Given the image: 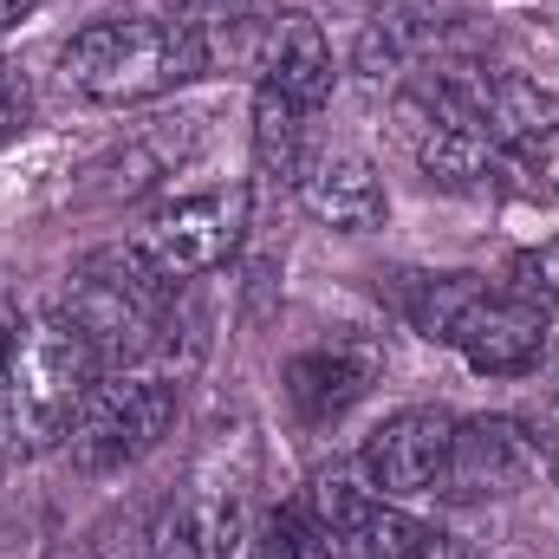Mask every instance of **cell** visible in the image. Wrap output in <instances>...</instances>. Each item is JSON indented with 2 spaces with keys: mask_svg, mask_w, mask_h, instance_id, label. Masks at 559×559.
Masks as SVG:
<instances>
[{
  "mask_svg": "<svg viewBox=\"0 0 559 559\" xmlns=\"http://www.w3.org/2000/svg\"><path fill=\"white\" fill-rule=\"evenodd\" d=\"M228 559H332V554H325V540H319L306 508H280L267 521L254 514V527L241 534V547Z\"/></svg>",
  "mask_w": 559,
  "mask_h": 559,
  "instance_id": "obj_19",
  "label": "cell"
},
{
  "mask_svg": "<svg viewBox=\"0 0 559 559\" xmlns=\"http://www.w3.org/2000/svg\"><path fill=\"white\" fill-rule=\"evenodd\" d=\"M163 7H169V20L202 33L209 66L222 52H235V39H267V26H274V20H261V0H163Z\"/></svg>",
  "mask_w": 559,
  "mask_h": 559,
  "instance_id": "obj_18",
  "label": "cell"
},
{
  "mask_svg": "<svg viewBox=\"0 0 559 559\" xmlns=\"http://www.w3.org/2000/svg\"><path fill=\"white\" fill-rule=\"evenodd\" d=\"M417 559H481L475 547H462V540H442V534H429V547Z\"/></svg>",
  "mask_w": 559,
  "mask_h": 559,
  "instance_id": "obj_22",
  "label": "cell"
},
{
  "mask_svg": "<svg viewBox=\"0 0 559 559\" xmlns=\"http://www.w3.org/2000/svg\"><path fill=\"white\" fill-rule=\"evenodd\" d=\"M540 468V436L514 417H468L449 436V462H442V488L449 501H508L534 481Z\"/></svg>",
  "mask_w": 559,
  "mask_h": 559,
  "instance_id": "obj_9",
  "label": "cell"
},
{
  "mask_svg": "<svg viewBox=\"0 0 559 559\" xmlns=\"http://www.w3.org/2000/svg\"><path fill=\"white\" fill-rule=\"evenodd\" d=\"M182 404H176V384L169 378H150V371H105L85 397V411L72 423L66 449L85 475H124L138 468L150 449H163V436L176 429Z\"/></svg>",
  "mask_w": 559,
  "mask_h": 559,
  "instance_id": "obj_5",
  "label": "cell"
},
{
  "mask_svg": "<svg viewBox=\"0 0 559 559\" xmlns=\"http://www.w3.org/2000/svg\"><path fill=\"white\" fill-rule=\"evenodd\" d=\"M299 202L319 228H338V235H371L384 215H391V195H384V176L371 156L358 150H325L319 163H306L299 176Z\"/></svg>",
  "mask_w": 559,
  "mask_h": 559,
  "instance_id": "obj_13",
  "label": "cell"
},
{
  "mask_svg": "<svg viewBox=\"0 0 559 559\" xmlns=\"http://www.w3.org/2000/svg\"><path fill=\"white\" fill-rule=\"evenodd\" d=\"M481 286H488L481 274H391V306H397V319H404L411 332L449 345L455 319L475 306Z\"/></svg>",
  "mask_w": 559,
  "mask_h": 559,
  "instance_id": "obj_15",
  "label": "cell"
},
{
  "mask_svg": "<svg viewBox=\"0 0 559 559\" xmlns=\"http://www.w3.org/2000/svg\"><path fill=\"white\" fill-rule=\"evenodd\" d=\"M540 462L554 468V481H559V411L547 417V429H540Z\"/></svg>",
  "mask_w": 559,
  "mask_h": 559,
  "instance_id": "obj_23",
  "label": "cell"
},
{
  "mask_svg": "<svg viewBox=\"0 0 559 559\" xmlns=\"http://www.w3.org/2000/svg\"><path fill=\"white\" fill-rule=\"evenodd\" d=\"M26 124H33V85H26L20 66L0 59V143H13Z\"/></svg>",
  "mask_w": 559,
  "mask_h": 559,
  "instance_id": "obj_21",
  "label": "cell"
},
{
  "mask_svg": "<svg viewBox=\"0 0 559 559\" xmlns=\"http://www.w3.org/2000/svg\"><path fill=\"white\" fill-rule=\"evenodd\" d=\"M209 72V46L195 26L156 20H92L59 46V79L92 105H143Z\"/></svg>",
  "mask_w": 559,
  "mask_h": 559,
  "instance_id": "obj_2",
  "label": "cell"
},
{
  "mask_svg": "<svg viewBox=\"0 0 559 559\" xmlns=\"http://www.w3.org/2000/svg\"><path fill=\"white\" fill-rule=\"evenodd\" d=\"M0 345H7V332H0Z\"/></svg>",
  "mask_w": 559,
  "mask_h": 559,
  "instance_id": "obj_25",
  "label": "cell"
},
{
  "mask_svg": "<svg viewBox=\"0 0 559 559\" xmlns=\"http://www.w3.org/2000/svg\"><path fill=\"white\" fill-rule=\"evenodd\" d=\"M397 138L417 156V169L436 182V189H481L488 169H495V150L475 138L462 118H449L417 79L397 92Z\"/></svg>",
  "mask_w": 559,
  "mask_h": 559,
  "instance_id": "obj_12",
  "label": "cell"
},
{
  "mask_svg": "<svg viewBox=\"0 0 559 559\" xmlns=\"http://www.w3.org/2000/svg\"><path fill=\"white\" fill-rule=\"evenodd\" d=\"M378 371H384V352L371 345V338H352V332H338V338H319V345H306V352H293L286 358V404H293V417L299 423H338L371 384H378Z\"/></svg>",
  "mask_w": 559,
  "mask_h": 559,
  "instance_id": "obj_11",
  "label": "cell"
},
{
  "mask_svg": "<svg viewBox=\"0 0 559 559\" xmlns=\"http://www.w3.org/2000/svg\"><path fill=\"white\" fill-rule=\"evenodd\" d=\"M417 85L462 118L495 156L514 163H547V150H559V92L521 79V72H495V66H436L417 72Z\"/></svg>",
  "mask_w": 559,
  "mask_h": 559,
  "instance_id": "obj_4",
  "label": "cell"
},
{
  "mask_svg": "<svg viewBox=\"0 0 559 559\" xmlns=\"http://www.w3.org/2000/svg\"><path fill=\"white\" fill-rule=\"evenodd\" d=\"M254 163H261V176H274V182H299L306 176V111H293L280 92H254Z\"/></svg>",
  "mask_w": 559,
  "mask_h": 559,
  "instance_id": "obj_17",
  "label": "cell"
},
{
  "mask_svg": "<svg viewBox=\"0 0 559 559\" xmlns=\"http://www.w3.org/2000/svg\"><path fill=\"white\" fill-rule=\"evenodd\" d=\"M306 514L332 559H417L429 547V527L417 514H404L391 495H371L345 475H319Z\"/></svg>",
  "mask_w": 559,
  "mask_h": 559,
  "instance_id": "obj_7",
  "label": "cell"
},
{
  "mask_svg": "<svg viewBox=\"0 0 559 559\" xmlns=\"http://www.w3.org/2000/svg\"><path fill=\"white\" fill-rule=\"evenodd\" d=\"M423 39H429V20H423L417 0H384V7L365 20V33H358V72H365V79L404 72L423 52Z\"/></svg>",
  "mask_w": 559,
  "mask_h": 559,
  "instance_id": "obj_16",
  "label": "cell"
},
{
  "mask_svg": "<svg viewBox=\"0 0 559 559\" xmlns=\"http://www.w3.org/2000/svg\"><path fill=\"white\" fill-rule=\"evenodd\" d=\"M449 436H455V417L449 411H397L384 417L365 449H358V468L371 488H384L391 501H411V495H436L442 488V462H449Z\"/></svg>",
  "mask_w": 559,
  "mask_h": 559,
  "instance_id": "obj_10",
  "label": "cell"
},
{
  "mask_svg": "<svg viewBox=\"0 0 559 559\" xmlns=\"http://www.w3.org/2000/svg\"><path fill=\"white\" fill-rule=\"evenodd\" d=\"M26 13H33V0H0V33H7V26H20Z\"/></svg>",
  "mask_w": 559,
  "mask_h": 559,
  "instance_id": "obj_24",
  "label": "cell"
},
{
  "mask_svg": "<svg viewBox=\"0 0 559 559\" xmlns=\"http://www.w3.org/2000/svg\"><path fill=\"white\" fill-rule=\"evenodd\" d=\"M508 286L527 293V299H540L547 312H559V235L540 241V248H527V254L514 261V280H508Z\"/></svg>",
  "mask_w": 559,
  "mask_h": 559,
  "instance_id": "obj_20",
  "label": "cell"
},
{
  "mask_svg": "<svg viewBox=\"0 0 559 559\" xmlns=\"http://www.w3.org/2000/svg\"><path fill=\"white\" fill-rule=\"evenodd\" d=\"M169 306H176V286H163L138 261V248L124 241V248H98V254H85L72 267L59 312L85 332V345L105 358V371H124L143 352L163 345Z\"/></svg>",
  "mask_w": 559,
  "mask_h": 559,
  "instance_id": "obj_3",
  "label": "cell"
},
{
  "mask_svg": "<svg viewBox=\"0 0 559 559\" xmlns=\"http://www.w3.org/2000/svg\"><path fill=\"white\" fill-rule=\"evenodd\" d=\"M241 228H248V189H202L143 215L131 248L163 286H182V280L215 274L241 248Z\"/></svg>",
  "mask_w": 559,
  "mask_h": 559,
  "instance_id": "obj_6",
  "label": "cell"
},
{
  "mask_svg": "<svg viewBox=\"0 0 559 559\" xmlns=\"http://www.w3.org/2000/svg\"><path fill=\"white\" fill-rule=\"evenodd\" d=\"M449 345L481 378H527L547 358V345H554V312L540 299L514 293V286H481L475 306L455 319Z\"/></svg>",
  "mask_w": 559,
  "mask_h": 559,
  "instance_id": "obj_8",
  "label": "cell"
},
{
  "mask_svg": "<svg viewBox=\"0 0 559 559\" xmlns=\"http://www.w3.org/2000/svg\"><path fill=\"white\" fill-rule=\"evenodd\" d=\"M98 378L105 358L66 312H33L26 325H13L0 345V449L7 455L59 449Z\"/></svg>",
  "mask_w": 559,
  "mask_h": 559,
  "instance_id": "obj_1",
  "label": "cell"
},
{
  "mask_svg": "<svg viewBox=\"0 0 559 559\" xmlns=\"http://www.w3.org/2000/svg\"><path fill=\"white\" fill-rule=\"evenodd\" d=\"M261 85L280 92L293 111H319L338 85V66H332V39L312 13H280L261 39Z\"/></svg>",
  "mask_w": 559,
  "mask_h": 559,
  "instance_id": "obj_14",
  "label": "cell"
}]
</instances>
